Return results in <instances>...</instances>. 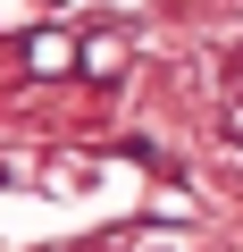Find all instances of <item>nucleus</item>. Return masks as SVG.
I'll return each mask as SVG.
<instances>
[{"label":"nucleus","mask_w":243,"mask_h":252,"mask_svg":"<svg viewBox=\"0 0 243 252\" xmlns=\"http://www.w3.org/2000/svg\"><path fill=\"white\" fill-rule=\"evenodd\" d=\"M26 67H34V76H59V67H76L67 34H34V42H26Z\"/></svg>","instance_id":"f257e3e1"},{"label":"nucleus","mask_w":243,"mask_h":252,"mask_svg":"<svg viewBox=\"0 0 243 252\" xmlns=\"http://www.w3.org/2000/svg\"><path fill=\"white\" fill-rule=\"evenodd\" d=\"M76 67H84V76H117V42H109V34H92V42L76 51Z\"/></svg>","instance_id":"f03ea898"},{"label":"nucleus","mask_w":243,"mask_h":252,"mask_svg":"<svg viewBox=\"0 0 243 252\" xmlns=\"http://www.w3.org/2000/svg\"><path fill=\"white\" fill-rule=\"evenodd\" d=\"M226 143H243V76H235V93H226Z\"/></svg>","instance_id":"7ed1b4c3"}]
</instances>
